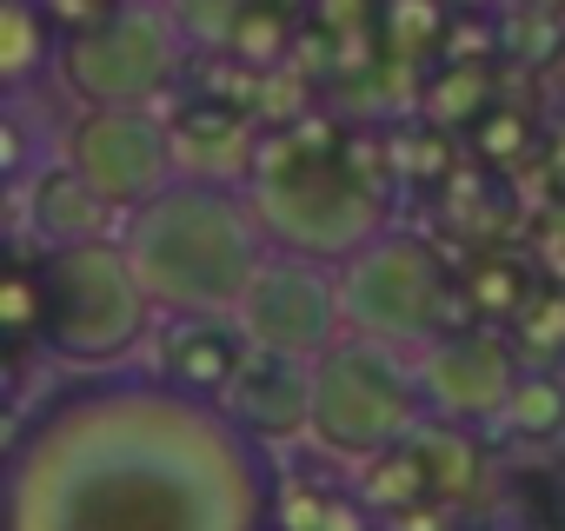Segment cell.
<instances>
[{
    "label": "cell",
    "instance_id": "obj_10",
    "mask_svg": "<svg viewBox=\"0 0 565 531\" xmlns=\"http://www.w3.org/2000/svg\"><path fill=\"white\" fill-rule=\"evenodd\" d=\"M519 379H525V372H519V359L505 353L499 333H439V339L419 353V386H426L433 425L505 419Z\"/></svg>",
    "mask_w": 565,
    "mask_h": 531
},
{
    "label": "cell",
    "instance_id": "obj_7",
    "mask_svg": "<svg viewBox=\"0 0 565 531\" xmlns=\"http://www.w3.org/2000/svg\"><path fill=\"white\" fill-rule=\"evenodd\" d=\"M347 326L393 353H426L439 339V259L413 232H380L340 266Z\"/></svg>",
    "mask_w": 565,
    "mask_h": 531
},
{
    "label": "cell",
    "instance_id": "obj_18",
    "mask_svg": "<svg viewBox=\"0 0 565 531\" xmlns=\"http://www.w3.org/2000/svg\"><path fill=\"white\" fill-rule=\"evenodd\" d=\"M452 8H492V0H452Z\"/></svg>",
    "mask_w": 565,
    "mask_h": 531
},
{
    "label": "cell",
    "instance_id": "obj_15",
    "mask_svg": "<svg viewBox=\"0 0 565 531\" xmlns=\"http://www.w3.org/2000/svg\"><path fill=\"white\" fill-rule=\"evenodd\" d=\"M160 8L180 21V34H186L193 47H233L259 0H160Z\"/></svg>",
    "mask_w": 565,
    "mask_h": 531
},
{
    "label": "cell",
    "instance_id": "obj_8",
    "mask_svg": "<svg viewBox=\"0 0 565 531\" xmlns=\"http://www.w3.org/2000/svg\"><path fill=\"white\" fill-rule=\"evenodd\" d=\"M239 333L253 353L273 359H327L353 326H347V293H340V266L313 259V252H287L273 246V259L259 266V280L239 306Z\"/></svg>",
    "mask_w": 565,
    "mask_h": 531
},
{
    "label": "cell",
    "instance_id": "obj_3",
    "mask_svg": "<svg viewBox=\"0 0 565 531\" xmlns=\"http://www.w3.org/2000/svg\"><path fill=\"white\" fill-rule=\"evenodd\" d=\"M153 319L160 306L147 300L120 232L41 252V346L54 366L120 372L147 346Z\"/></svg>",
    "mask_w": 565,
    "mask_h": 531
},
{
    "label": "cell",
    "instance_id": "obj_14",
    "mask_svg": "<svg viewBox=\"0 0 565 531\" xmlns=\"http://www.w3.org/2000/svg\"><path fill=\"white\" fill-rule=\"evenodd\" d=\"M61 41L54 34V14H47V0H0V80H8L14 94L61 61Z\"/></svg>",
    "mask_w": 565,
    "mask_h": 531
},
{
    "label": "cell",
    "instance_id": "obj_16",
    "mask_svg": "<svg viewBox=\"0 0 565 531\" xmlns=\"http://www.w3.org/2000/svg\"><path fill=\"white\" fill-rule=\"evenodd\" d=\"M505 425L512 432H558L565 425V386L545 379V372H525L512 405H505Z\"/></svg>",
    "mask_w": 565,
    "mask_h": 531
},
{
    "label": "cell",
    "instance_id": "obj_17",
    "mask_svg": "<svg viewBox=\"0 0 565 531\" xmlns=\"http://www.w3.org/2000/svg\"><path fill=\"white\" fill-rule=\"evenodd\" d=\"M8 333L41 339V266H14L8 273Z\"/></svg>",
    "mask_w": 565,
    "mask_h": 531
},
{
    "label": "cell",
    "instance_id": "obj_2",
    "mask_svg": "<svg viewBox=\"0 0 565 531\" xmlns=\"http://www.w3.org/2000/svg\"><path fill=\"white\" fill-rule=\"evenodd\" d=\"M120 246L160 319H239L273 232L253 206V186L180 173L167 193L120 219Z\"/></svg>",
    "mask_w": 565,
    "mask_h": 531
},
{
    "label": "cell",
    "instance_id": "obj_12",
    "mask_svg": "<svg viewBox=\"0 0 565 531\" xmlns=\"http://www.w3.org/2000/svg\"><path fill=\"white\" fill-rule=\"evenodd\" d=\"M120 206H107L67 160H41L28 180H21V226L41 239V252L54 246H81V239H107L120 232Z\"/></svg>",
    "mask_w": 565,
    "mask_h": 531
},
{
    "label": "cell",
    "instance_id": "obj_4",
    "mask_svg": "<svg viewBox=\"0 0 565 531\" xmlns=\"http://www.w3.org/2000/svg\"><path fill=\"white\" fill-rule=\"evenodd\" d=\"M419 425H433L426 412V386H419V359L347 333L327 359H313V432L307 445L333 465H373L399 445L419 438Z\"/></svg>",
    "mask_w": 565,
    "mask_h": 531
},
{
    "label": "cell",
    "instance_id": "obj_1",
    "mask_svg": "<svg viewBox=\"0 0 565 531\" xmlns=\"http://www.w3.org/2000/svg\"><path fill=\"white\" fill-rule=\"evenodd\" d=\"M279 452L153 372H81L8 438L0 531H279Z\"/></svg>",
    "mask_w": 565,
    "mask_h": 531
},
{
    "label": "cell",
    "instance_id": "obj_5",
    "mask_svg": "<svg viewBox=\"0 0 565 531\" xmlns=\"http://www.w3.org/2000/svg\"><path fill=\"white\" fill-rule=\"evenodd\" d=\"M253 206H259L273 246L313 252V259H333V266H347L360 246H373V239L386 232V206H380V193H373L347 160L294 153V147L259 153Z\"/></svg>",
    "mask_w": 565,
    "mask_h": 531
},
{
    "label": "cell",
    "instance_id": "obj_19",
    "mask_svg": "<svg viewBox=\"0 0 565 531\" xmlns=\"http://www.w3.org/2000/svg\"><path fill=\"white\" fill-rule=\"evenodd\" d=\"M525 8H565V0H525Z\"/></svg>",
    "mask_w": 565,
    "mask_h": 531
},
{
    "label": "cell",
    "instance_id": "obj_6",
    "mask_svg": "<svg viewBox=\"0 0 565 531\" xmlns=\"http://www.w3.org/2000/svg\"><path fill=\"white\" fill-rule=\"evenodd\" d=\"M193 61V41L160 0H114V8L61 41V87L74 107H153Z\"/></svg>",
    "mask_w": 565,
    "mask_h": 531
},
{
    "label": "cell",
    "instance_id": "obj_11",
    "mask_svg": "<svg viewBox=\"0 0 565 531\" xmlns=\"http://www.w3.org/2000/svg\"><path fill=\"white\" fill-rule=\"evenodd\" d=\"M220 405L266 445V452H294L313 432V366L300 359H273V353H246V366L233 372V386L220 392Z\"/></svg>",
    "mask_w": 565,
    "mask_h": 531
},
{
    "label": "cell",
    "instance_id": "obj_13",
    "mask_svg": "<svg viewBox=\"0 0 565 531\" xmlns=\"http://www.w3.org/2000/svg\"><path fill=\"white\" fill-rule=\"evenodd\" d=\"M160 326L173 333L167 353H160V372L186 392H206V399H220L233 386V372L246 366V353H253L239 319H160Z\"/></svg>",
    "mask_w": 565,
    "mask_h": 531
},
{
    "label": "cell",
    "instance_id": "obj_9",
    "mask_svg": "<svg viewBox=\"0 0 565 531\" xmlns=\"http://www.w3.org/2000/svg\"><path fill=\"white\" fill-rule=\"evenodd\" d=\"M61 160L120 213L180 180V140L153 107H81L61 133Z\"/></svg>",
    "mask_w": 565,
    "mask_h": 531
}]
</instances>
